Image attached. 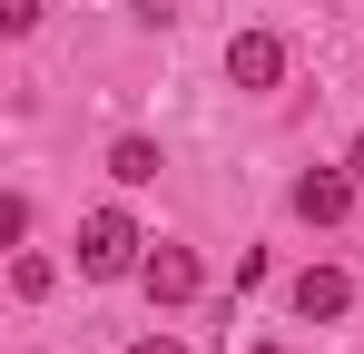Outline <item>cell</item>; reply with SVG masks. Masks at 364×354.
Wrapping results in <instances>:
<instances>
[{
  "label": "cell",
  "instance_id": "obj_1",
  "mask_svg": "<svg viewBox=\"0 0 364 354\" xmlns=\"http://www.w3.org/2000/svg\"><path fill=\"white\" fill-rule=\"evenodd\" d=\"M148 266V236L128 207H89L79 217V276H138Z\"/></svg>",
  "mask_w": 364,
  "mask_h": 354
},
{
  "label": "cell",
  "instance_id": "obj_2",
  "mask_svg": "<svg viewBox=\"0 0 364 354\" xmlns=\"http://www.w3.org/2000/svg\"><path fill=\"white\" fill-rule=\"evenodd\" d=\"M355 187H364L355 168H305L296 177V217L305 227H345V217H355Z\"/></svg>",
  "mask_w": 364,
  "mask_h": 354
},
{
  "label": "cell",
  "instance_id": "obj_3",
  "mask_svg": "<svg viewBox=\"0 0 364 354\" xmlns=\"http://www.w3.org/2000/svg\"><path fill=\"white\" fill-rule=\"evenodd\" d=\"M138 286H148V305H187V295L207 286V266H197V246H148Z\"/></svg>",
  "mask_w": 364,
  "mask_h": 354
},
{
  "label": "cell",
  "instance_id": "obj_4",
  "mask_svg": "<svg viewBox=\"0 0 364 354\" xmlns=\"http://www.w3.org/2000/svg\"><path fill=\"white\" fill-rule=\"evenodd\" d=\"M227 79H237V89H276V79H286V40H276V30H237V40H227Z\"/></svg>",
  "mask_w": 364,
  "mask_h": 354
},
{
  "label": "cell",
  "instance_id": "obj_5",
  "mask_svg": "<svg viewBox=\"0 0 364 354\" xmlns=\"http://www.w3.org/2000/svg\"><path fill=\"white\" fill-rule=\"evenodd\" d=\"M286 295H296V315H305V325H335V315H355V286H345V266H305Z\"/></svg>",
  "mask_w": 364,
  "mask_h": 354
},
{
  "label": "cell",
  "instance_id": "obj_6",
  "mask_svg": "<svg viewBox=\"0 0 364 354\" xmlns=\"http://www.w3.org/2000/svg\"><path fill=\"white\" fill-rule=\"evenodd\" d=\"M158 168H168V158H158V138H138V128H128V138H109V177H119V187H148Z\"/></svg>",
  "mask_w": 364,
  "mask_h": 354
},
{
  "label": "cell",
  "instance_id": "obj_7",
  "mask_svg": "<svg viewBox=\"0 0 364 354\" xmlns=\"http://www.w3.org/2000/svg\"><path fill=\"white\" fill-rule=\"evenodd\" d=\"M10 295H50V256L20 246V256H10Z\"/></svg>",
  "mask_w": 364,
  "mask_h": 354
},
{
  "label": "cell",
  "instance_id": "obj_8",
  "mask_svg": "<svg viewBox=\"0 0 364 354\" xmlns=\"http://www.w3.org/2000/svg\"><path fill=\"white\" fill-rule=\"evenodd\" d=\"M0 30H10V40H30V30H40V0H0Z\"/></svg>",
  "mask_w": 364,
  "mask_h": 354
},
{
  "label": "cell",
  "instance_id": "obj_9",
  "mask_svg": "<svg viewBox=\"0 0 364 354\" xmlns=\"http://www.w3.org/2000/svg\"><path fill=\"white\" fill-rule=\"evenodd\" d=\"M128 354H187V345H178V335H138Z\"/></svg>",
  "mask_w": 364,
  "mask_h": 354
},
{
  "label": "cell",
  "instance_id": "obj_10",
  "mask_svg": "<svg viewBox=\"0 0 364 354\" xmlns=\"http://www.w3.org/2000/svg\"><path fill=\"white\" fill-rule=\"evenodd\" d=\"M345 168H355V177H364V138H355V148H345Z\"/></svg>",
  "mask_w": 364,
  "mask_h": 354
}]
</instances>
